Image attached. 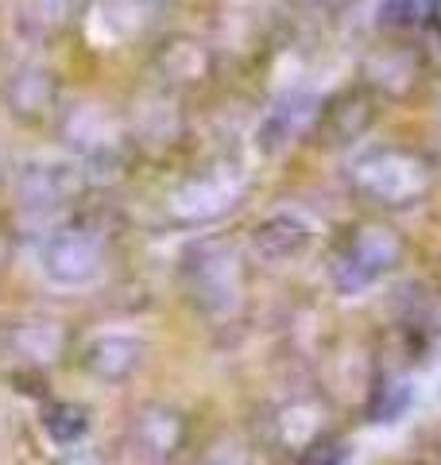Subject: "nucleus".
<instances>
[{
  "mask_svg": "<svg viewBox=\"0 0 441 465\" xmlns=\"http://www.w3.org/2000/svg\"><path fill=\"white\" fill-rule=\"evenodd\" d=\"M152 66H155L159 82H163V90H171V94L201 90V85H210L217 74L210 43L198 35H167L155 47Z\"/></svg>",
  "mask_w": 441,
  "mask_h": 465,
  "instance_id": "9b49d317",
  "label": "nucleus"
},
{
  "mask_svg": "<svg viewBox=\"0 0 441 465\" xmlns=\"http://www.w3.org/2000/svg\"><path fill=\"white\" fill-rule=\"evenodd\" d=\"M63 143L82 163H105L116 159L128 143V124L116 121L105 105H70L54 116Z\"/></svg>",
  "mask_w": 441,
  "mask_h": 465,
  "instance_id": "0eeeda50",
  "label": "nucleus"
},
{
  "mask_svg": "<svg viewBox=\"0 0 441 465\" xmlns=\"http://www.w3.org/2000/svg\"><path fill=\"white\" fill-rule=\"evenodd\" d=\"M39 268L54 287H90L105 275V241L90 225H63L43 241Z\"/></svg>",
  "mask_w": 441,
  "mask_h": 465,
  "instance_id": "423d86ee",
  "label": "nucleus"
},
{
  "mask_svg": "<svg viewBox=\"0 0 441 465\" xmlns=\"http://www.w3.org/2000/svg\"><path fill=\"white\" fill-rule=\"evenodd\" d=\"M85 183H90V174H85L82 159H32L16 171L12 194H16L20 213L47 217L78 202L85 194Z\"/></svg>",
  "mask_w": 441,
  "mask_h": 465,
  "instance_id": "39448f33",
  "label": "nucleus"
},
{
  "mask_svg": "<svg viewBox=\"0 0 441 465\" xmlns=\"http://www.w3.org/2000/svg\"><path fill=\"white\" fill-rule=\"evenodd\" d=\"M430 16H434V0H384L376 12V24L379 32L399 35V32H415Z\"/></svg>",
  "mask_w": 441,
  "mask_h": 465,
  "instance_id": "4be33fe9",
  "label": "nucleus"
},
{
  "mask_svg": "<svg viewBox=\"0 0 441 465\" xmlns=\"http://www.w3.org/2000/svg\"><path fill=\"white\" fill-rule=\"evenodd\" d=\"M360 85H368L372 94L384 97H407L422 78L418 54L410 47H399V43H384V47L368 51L360 63Z\"/></svg>",
  "mask_w": 441,
  "mask_h": 465,
  "instance_id": "2eb2a0df",
  "label": "nucleus"
},
{
  "mask_svg": "<svg viewBox=\"0 0 441 465\" xmlns=\"http://www.w3.org/2000/svg\"><path fill=\"white\" fill-rule=\"evenodd\" d=\"M210 465H252V458H248V450H244L240 442H220V446L213 450Z\"/></svg>",
  "mask_w": 441,
  "mask_h": 465,
  "instance_id": "a878e982",
  "label": "nucleus"
},
{
  "mask_svg": "<svg viewBox=\"0 0 441 465\" xmlns=\"http://www.w3.org/2000/svg\"><path fill=\"white\" fill-rule=\"evenodd\" d=\"M348 461V442L337 434H321L318 442H310L302 454H294V465H345Z\"/></svg>",
  "mask_w": 441,
  "mask_h": 465,
  "instance_id": "b1692460",
  "label": "nucleus"
},
{
  "mask_svg": "<svg viewBox=\"0 0 441 465\" xmlns=\"http://www.w3.org/2000/svg\"><path fill=\"white\" fill-rule=\"evenodd\" d=\"M70 349V330L58 318H20L0 330V357L20 369H51Z\"/></svg>",
  "mask_w": 441,
  "mask_h": 465,
  "instance_id": "1a4fd4ad",
  "label": "nucleus"
},
{
  "mask_svg": "<svg viewBox=\"0 0 441 465\" xmlns=\"http://www.w3.org/2000/svg\"><path fill=\"white\" fill-rule=\"evenodd\" d=\"M434 179V159L418 148H407V143H379V148H368L348 163V191L364 206L384 213L415 210L418 202L430 198Z\"/></svg>",
  "mask_w": 441,
  "mask_h": 465,
  "instance_id": "f257e3e1",
  "label": "nucleus"
},
{
  "mask_svg": "<svg viewBox=\"0 0 441 465\" xmlns=\"http://www.w3.org/2000/svg\"><path fill=\"white\" fill-rule=\"evenodd\" d=\"M407 264V237L391 222H364L337 244L329 260V283L337 295H360V291L391 280Z\"/></svg>",
  "mask_w": 441,
  "mask_h": 465,
  "instance_id": "20e7f679",
  "label": "nucleus"
},
{
  "mask_svg": "<svg viewBox=\"0 0 441 465\" xmlns=\"http://www.w3.org/2000/svg\"><path fill=\"white\" fill-rule=\"evenodd\" d=\"M299 8H314V12H333V8H345L348 0H290Z\"/></svg>",
  "mask_w": 441,
  "mask_h": 465,
  "instance_id": "bb28decb",
  "label": "nucleus"
},
{
  "mask_svg": "<svg viewBox=\"0 0 441 465\" xmlns=\"http://www.w3.org/2000/svg\"><path fill=\"white\" fill-rule=\"evenodd\" d=\"M182 291L194 311L210 322H232L248 302V264L237 241L205 232L190 241L179 260Z\"/></svg>",
  "mask_w": 441,
  "mask_h": 465,
  "instance_id": "f03ea898",
  "label": "nucleus"
},
{
  "mask_svg": "<svg viewBox=\"0 0 441 465\" xmlns=\"http://www.w3.org/2000/svg\"><path fill=\"white\" fill-rule=\"evenodd\" d=\"M179 105H174V94L163 90V94H152L143 97V113L140 121L128 124V136H140L143 143H171L179 136Z\"/></svg>",
  "mask_w": 441,
  "mask_h": 465,
  "instance_id": "a211bd4d",
  "label": "nucleus"
},
{
  "mask_svg": "<svg viewBox=\"0 0 441 465\" xmlns=\"http://www.w3.org/2000/svg\"><path fill=\"white\" fill-rule=\"evenodd\" d=\"M318 116H321V97L310 90H290L283 97H275L271 109L263 113V121H260V133H256L260 152L279 155V152H287L290 143H299L302 136H314Z\"/></svg>",
  "mask_w": 441,
  "mask_h": 465,
  "instance_id": "9d476101",
  "label": "nucleus"
},
{
  "mask_svg": "<svg viewBox=\"0 0 441 465\" xmlns=\"http://www.w3.org/2000/svg\"><path fill=\"white\" fill-rule=\"evenodd\" d=\"M78 365L101 384H124L143 365V341L132 333H97L82 345Z\"/></svg>",
  "mask_w": 441,
  "mask_h": 465,
  "instance_id": "4468645a",
  "label": "nucleus"
},
{
  "mask_svg": "<svg viewBox=\"0 0 441 465\" xmlns=\"http://www.w3.org/2000/svg\"><path fill=\"white\" fill-rule=\"evenodd\" d=\"M5 105L8 113L24 124H43L58 116V78L54 70L39 66V63H27L20 70H12L8 82H5Z\"/></svg>",
  "mask_w": 441,
  "mask_h": 465,
  "instance_id": "f8f14e48",
  "label": "nucleus"
},
{
  "mask_svg": "<svg viewBox=\"0 0 441 465\" xmlns=\"http://www.w3.org/2000/svg\"><path fill=\"white\" fill-rule=\"evenodd\" d=\"M54 465H109V458L101 454L97 446H85V442H82V446H70L66 454H58Z\"/></svg>",
  "mask_w": 441,
  "mask_h": 465,
  "instance_id": "393cba45",
  "label": "nucleus"
},
{
  "mask_svg": "<svg viewBox=\"0 0 441 465\" xmlns=\"http://www.w3.org/2000/svg\"><path fill=\"white\" fill-rule=\"evenodd\" d=\"M43 434L58 446H82L85 434H90L93 419H90V407L85 403H74V400H51L43 407Z\"/></svg>",
  "mask_w": 441,
  "mask_h": 465,
  "instance_id": "6ab92c4d",
  "label": "nucleus"
},
{
  "mask_svg": "<svg viewBox=\"0 0 441 465\" xmlns=\"http://www.w3.org/2000/svg\"><path fill=\"white\" fill-rule=\"evenodd\" d=\"M0 183H5V159H0Z\"/></svg>",
  "mask_w": 441,
  "mask_h": 465,
  "instance_id": "cd10ccee",
  "label": "nucleus"
},
{
  "mask_svg": "<svg viewBox=\"0 0 441 465\" xmlns=\"http://www.w3.org/2000/svg\"><path fill=\"white\" fill-rule=\"evenodd\" d=\"M90 5L93 0H32V16L47 32H66V27H74L85 16Z\"/></svg>",
  "mask_w": 441,
  "mask_h": 465,
  "instance_id": "5701e85b",
  "label": "nucleus"
},
{
  "mask_svg": "<svg viewBox=\"0 0 441 465\" xmlns=\"http://www.w3.org/2000/svg\"><path fill=\"white\" fill-rule=\"evenodd\" d=\"M248 244L263 264H287V260H299L314 244V229L299 213H271L252 225Z\"/></svg>",
  "mask_w": 441,
  "mask_h": 465,
  "instance_id": "dca6fc26",
  "label": "nucleus"
},
{
  "mask_svg": "<svg viewBox=\"0 0 441 465\" xmlns=\"http://www.w3.org/2000/svg\"><path fill=\"white\" fill-rule=\"evenodd\" d=\"M248 198V167L237 155H217L167 191L163 217L174 229H210L237 213Z\"/></svg>",
  "mask_w": 441,
  "mask_h": 465,
  "instance_id": "7ed1b4c3",
  "label": "nucleus"
},
{
  "mask_svg": "<svg viewBox=\"0 0 441 465\" xmlns=\"http://www.w3.org/2000/svg\"><path fill=\"white\" fill-rule=\"evenodd\" d=\"M159 16H163V0H105V27L121 39L152 32Z\"/></svg>",
  "mask_w": 441,
  "mask_h": 465,
  "instance_id": "aec40b11",
  "label": "nucleus"
},
{
  "mask_svg": "<svg viewBox=\"0 0 441 465\" xmlns=\"http://www.w3.org/2000/svg\"><path fill=\"white\" fill-rule=\"evenodd\" d=\"M372 124H376V94L368 85H352V90L337 94L329 105H321L314 136L333 143V148H348V143L368 136Z\"/></svg>",
  "mask_w": 441,
  "mask_h": 465,
  "instance_id": "ddd939ff",
  "label": "nucleus"
},
{
  "mask_svg": "<svg viewBox=\"0 0 441 465\" xmlns=\"http://www.w3.org/2000/svg\"><path fill=\"white\" fill-rule=\"evenodd\" d=\"M128 442H132V450H136L140 458L155 461V465H167L186 450L190 423H186V415L174 403L147 400L128 419Z\"/></svg>",
  "mask_w": 441,
  "mask_h": 465,
  "instance_id": "6e6552de",
  "label": "nucleus"
},
{
  "mask_svg": "<svg viewBox=\"0 0 441 465\" xmlns=\"http://www.w3.org/2000/svg\"><path fill=\"white\" fill-rule=\"evenodd\" d=\"M326 407L314 396H299V400H287L283 407H275L271 415V439L290 450V454H302L310 442H318L326 434Z\"/></svg>",
  "mask_w": 441,
  "mask_h": 465,
  "instance_id": "f3484780",
  "label": "nucleus"
},
{
  "mask_svg": "<svg viewBox=\"0 0 441 465\" xmlns=\"http://www.w3.org/2000/svg\"><path fill=\"white\" fill-rule=\"evenodd\" d=\"M407 407H410V384L403 376H379L372 400H368V419L372 423H395Z\"/></svg>",
  "mask_w": 441,
  "mask_h": 465,
  "instance_id": "412c9836",
  "label": "nucleus"
}]
</instances>
